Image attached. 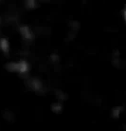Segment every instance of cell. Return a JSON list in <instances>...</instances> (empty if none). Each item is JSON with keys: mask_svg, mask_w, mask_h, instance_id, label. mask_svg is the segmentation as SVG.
Segmentation results:
<instances>
[{"mask_svg": "<svg viewBox=\"0 0 126 131\" xmlns=\"http://www.w3.org/2000/svg\"><path fill=\"white\" fill-rule=\"evenodd\" d=\"M20 32L21 34L23 35V37L27 40H31L32 39V32H31V30L29 29L28 26H22L20 28Z\"/></svg>", "mask_w": 126, "mask_h": 131, "instance_id": "obj_2", "label": "cell"}, {"mask_svg": "<svg viewBox=\"0 0 126 131\" xmlns=\"http://www.w3.org/2000/svg\"><path fill=\"white\" fill-rule=\"evenodd\" d=\"M52 109L55 112H60L62 109V105L60 104H58V103H56V104H54V105H52Z\"/></svg>", "mask_w": 126, "mask_h": 131, "instance_id": "obj_4", "label": "cell"}, {"mask_svg": "<svg viewBox=\"0 0 126 131\" xmlns=\"http://www.w3.org/2000/svg\"><path fill=\"white\" fill-rule=\"evenodd\" d=\"M122 109H121V107H117V108H115L113 110V115L115 116V117H119L120 116V111H121Z\"/></svg>", "mask_w": 126, "mask_h": 131, "instance_id": "obj_5", "label": "cell"}, {"mask_svg": "<svg viewBox=\"0 0 126 131\" xmlns=\"http://www.w3.org/2000/svg\"><path fill=\"white\" fill-rule=\"evenodd\" d=\"M0 49L4 53H8L10 51V44L9 41L5 38H2L0 40Z\"/></svg>", "mask_w": 126, "mask_h": 131, "instance_id": "obj_3", "label": "cell"}, {"mask_svg": "<svg viewBox=\"0 0 126 131\" xmlns=\"http://www.w3.org/2000/svg\"><path fill=\"white\" fill-rule=\"evenodd\" d=\"M6 69L10 71L19 72V73H26L29 70V64L26 61H19V62L9 63L6 66Z\"/></svg>", "mask_w": 126, "mask_h": 131, "instance_id": "obj_1", "label": "cell"}]
</instances>
